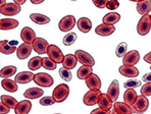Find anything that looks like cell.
I'll use <instances>...</instances> for the list:
<instances>
[{
  "label": "cell",
  "mask_w": 151,
  "mask_h": 114,
  "mask_svg": "<svg viewBox=\"0 0 151 114\" xmlns=\"http://www.w3.org/2000/svg\"><path fill=\"white\" fill-rule=\"evenodd\" d=\"M127 49H128V45H127L126 42H122L117 45L116 49H115V54L117 57H125L127 54Z\"/></svg>",
  "instance_id": "obj_38"
},
{
  "label": "cell",
  "mask_w": 151,
  "mask_h": 114,
  "mask_svg": "<svg viewBox=\"0 0 151 114\" xmlns=\"http://www.w3.org/2000/svg\"><path fill=\"white\" fill-rule=\"evenodd\" d=\"M13 2H14L15 4H17V5L21 6V5H23V4L26 3V0H14Z\"/></svg>",
  "instance_id": "obj_49"
},
{
  "label": "cell",
  "mask_w": 151,
  "mask_h": 114,
  "mask_svg": "<svg viewBox=\"0 0 151 114\" xmlns=\"http://www.w3.org/2000/svg\"><path fill=\"white\" fill-rule=\"evenodd\" d=\"M115 32V27L114 26H108V24H99L96 29H95V33L102 37H107V36L112 35Z\"/></svg>",
  "instance_id": "obj_21"
},
{
  "label": "cell",
  "mask_w": 151,
  "mask_h": 114,
  "mask_svg": "<svg viewBox=\"0 0 151 114\" xmlns=\"http://www.w3.org/2000/svg\"><path fill=\"white\" fill-rule=\"evenodd\" d=\"M19 21L14 19H2L0 21V29L1 31H10L19 27Z\"/></svg>",
  "instance_id": "obj_22"
},
{
  "label": "cell",
  "mask_w": 151,
  "mask_h": 114,
  "mask_svg": "<svg viewBox=\"0 0 151 114\" xmlns=\"http://www.w3.org/2000/svg\"><path fill=\"white\" fill-rule=\"evenodd\" d=\"M150 69H151V66H150Z\"/></svg>",
  "instance_id": "obj_55"
},
{
  "label": "cell",
  "mask_w": 151,
  "mask_h": 114,
  "mask_svg": "<svg viewBox=\"0 0 151 114\" xmlns=\"http://www.w3.org/2000/svg\"><path fill=\"white\" fill-rule=\"evenodd\" d=\"M59 75H60V77L64 80V82H70L73 79V75H72L70 70V69L64 68V67H61L59 69Z\"/></svg>",
  "instance_id": "obj_39"
},
{
  "label": "cell",
  "mask_w": 151,
  "mask_h": 114,
  "mask_svg": "<svg viewBox=\"0 0 151 114\" xmlns=\"http://www.w3.org/2000/svg\"><path fill=\"white\" fill-rule=\"evenodd\" d=\"M121 19V15L116 12H108L102 19L104 24H108V26H114L116 23H119Z\"/></svg>",
  "instance_id": "obj_26"
},
{
  "label": "cell",
  "mask_w": 151,
  "mask_h": 114,
  "mask_svg": "<svg viewBox=\"0 0 151 114\" xmlns=\"http://www.w3.org/2000/svg\"><path fill=\"white\" fill-rule=\"evenodd\" d=\"M137 11L139 14L147 15L151 11V0H143V1L137 2Z\"/></svg>",
  "instance_id": "obj_24"
},
{
  "label": "cell",
  "mask_w": 151,
  "mask_h": 114,
  "mask_svg": "<svg viewBox=\"0 0 151 114\" xmlns=\"http://www.w3.org/2000/svg\"><path fill=\"white\" fill-rule=\"evenodd\" d=\"M101 95L100 91H88L83 98V102L86 106H93L98 103V98Z\"/></svg>",
  "instance_id": "obj_13"
},
{
  "label": "cell",
  "mask_w": 151,
  "mask_h": 114,
  "mask_svg": "<svg viewBox=\"0 0 151 114\" xmlns=\"http://www.w3.org/2000/svg\"><path fill=\"white\" fill-rule=\"evenodd\" d=\"M92 75H93V68L91 67V66L83 65L78 69V71H77L78 77H79L80 80H86Z\"/></svg>",
  "instance_id": "obj_32"
},
{
  "label": "cell",
  "mask_w": 151,
  "mask_h": 114,
  "mask_svg": "<svg viewBox=\"0 0 151 114\" xmlns=\"http://www.w3.org/2000/svg\"><path fill=\"white\" fill-rule=\"evenodd\" d=\"M1 86L5 91L9 92V93H15L19 90L17 87V82L15 80H12L10 79H3L1 80Z\"/></svg>",
  "instance_id": "obj_27"
},
{
  "label": "cell",
  "mask_w": 151,
  "mask_h": 114,
  "mask_svg": "<svg viewBox=\"0 0 151 114\" xmlns=\"http://www.w3.org/2000/svg\"><path fill=\"white\" fill-rule=\"evenodd\" d=\"M119 6V2L117 0H109V1H107V4H106V8H108L109 10L116 9Z\"/></svg>",
  "instance_id": "obj_43"
},
{
  "label": "cell",
  "mask_w": 151,
  "mask_h": 114,
  "mask_svg": "<svg viewBox=\"0 0 151 114\" xmlns=\"http://www.w3.org/2000/svg\"><path fill=\"white\" fill-rule=\"evenodd\" d=\"M68 95H70V87L66 84L58 85L52 92V97L56 103H63L65 101Z\"/></svg>",
  "instance_id": "obj_1"
},
{
  "label": "cell",
  "mask_w": 151,
  "mask_h": 114,
  "mask_svg": "<svg viewBox=\"0 0 151 114\" xmlns=\"http://www.w3.org/2000/svg\"><path fill=\"white\" fill-rule=\"evenodd\" d=\"M31 3L32 4H41V3H43V0H39V1H36V0H31Z\"/></svg>",
  "instance_id": "obj_50"
},
{
  "label": "cell",
  "mask_w": 151,
  "mask_h": 114,
  "mask_svg": "<svg viewBox=\"0 0 151 114\" xmlns=\"http://www.w3.org/2000/svg\"><path fill=\"white\" fill-rule=\"evenodd\" d=\"M78 22L76 21L74 15H66V16H63V19L59 21L58 23V28L61 32L68 33L70 31H72L73 29L75 28L76 24Z\"/></svg>",
  "instance_id": "obj_5"
},
{
  "label": "cell",
  "mask_w": 151,
  "mask_h": 114,
  "mask_svg": "<svg viewBox=\"0 0 151 114\" xmlns=\"http://www.w3.org/2000/svg\"><path fill=\"white\" fill-rule=\"evenodd\" d=\"M6 4H7V2H6L5 0H1V1H0V8L3 7V6H5Z\"/></svg>",
  "instance_id": "obj_51"
},
{
  "label": "cell",
  "mask_w": 151,
  "mask_h": 114,
  "mask_svg": "<svg viewBox=\"0 0 151 114\" xmlns=\"http://www.w3.org/2000/svg\"><path fill=\"white\" fill-rule=\"evenodd\" d=\"M142 80H143V82H151V72L144 75L143 77H142Z\"/></svg>",
  "instance_id": "obj_47"
},
{
  "label": "cell",
  "mask_w": 151,
  "mask_h": 114,
  "mask_svg": "<svg viewBox=\"0 0 151 114\" xmlns=\"http://www.w3.org/2000/svg\"><path fill=\"white\" fill-rule=\"evenodd\" d=\"M44 94V91L41 88H30L24 93V97L28 99H38L41 98Z\"/></svg>",
  "instance_id": "obj_30"
},
{
  "label": "cell",
  "mask_w": 151,
  "mask_h": 114,
  "mask_svg": "<svg viewBox=\"0 0 151 114\" xmlns=\"http://www.w3.org/2000/svg\"><path fill=\"white\" fill-rule=\"evenodd\" d=\"M17 42L15 40L12 41H7V40H2L1 43H0V51H1L2 54L9 55L12 53L17 52Z\"/></svg>",
  "instance_id": "obj_8"
},
{
  "label": "cell",
  "mask_w": 151,
  "mask_h": 114,
  "mask_svg": "<svg viewBox=\"0 0 151 114\" xmlns=\"http://www.w3.org/2000/svg\"><path fill=\"white\" fill-rule=\"evenodd\" d=\"M144 60H145L147 63L151 64V52H148L147 54H145V56H144Z\"/></svg>",
  "instance_id": "obj_48"
},
{
  "label": "cell",
  "mask_w": 151,
  "mask_h": 114,
  "mask_svg": "<svg viewBox=\"0 0 151 114\" xmlns=\"http://www.w3.org/2000/svg\"><path fill=\"white\" fill-rule=\"evenodd\" d=\"M30 19L32 22H34L35 24H39V26H43V24H47L50 23V19L48 16L41 13H31Z\"/></svg>",
  "instance_id": "obj_31"
},
{
  "label": "cell",
  "mask_w": 151,
  "mask_h": 114,
  "mask_svg": "<svg viewBox=\"0 0 151 114\" xmlns=\"http://www.w3.org/2000/svg\"><path fill=\"white\" fill-rule=\"evenodd\" d=\"M133 114H138V113H133Z\"/></svg>",
  "instance_id": "obj_53"
},
{
  "label": "cell",
  "mask_w": 151,
  "mask_h": 114,
  "mask_svg": "<svg viewBox=\"0 0 151 114\" xmlns=\"http://www.w3.org/2000/svg\"><path fill=\"white\" fill-rule=\"evenodd\" d=\"M140 60V53L137 50H132L128 52L123 58V65L125 66H134Z\"/></svg>",
  "instance_id": "obj_9"
},
{
  "label": "cell",
  "mask_w": 151,
  "mask_h": 114,
  "mask_svg": "<svg viewBox=\"0 0 151 114\" xmlns=\"http://www.w3.org/2000/svg\"><path fill=\"white\" fill-rule=\"evenodd\" d=\"M32 50H33V47L31 44H22L17 47V56L19 59L23 60V59H26L28 58L29 56L31 55L32 53Z\"/></svg>",
  "instance_id": "obj_16"
},
{
  "label": "cell",
  "mask_w": 151,
  "mask_h": 114,
  "mask_svg": "<svg viewBox=\"0 0 151 114\" xmlns=\"http://www.w3.org/2000/svg\"><path fill=\"white\" fill-rule=\"evenodd\" d=\"M9 111H10V109L1 103V105H0V114H7V113H9Z\"/></svg>",
  "instance_id": "obj_45"
},
{
  "label": "cell",
  "mask_w": 151,
  "mask_h": 114,
  "mask_svg": "<svg viewBox=\"0 0 151 114\" xmlns=\"http://www.w3.org/2000/svg\"><path fill=\"white\" fill-rule=\"evenodd\" d=\"M78 58L76 56L75 54H66L64 56V59H63V65L64 68L66 69H73L76 67L78 63Z\"/></svg>",
  "instance_id": "obj_28"
},
{
  "label": "cell",
  "mask_w": 151,
  "mask_h": 114,
  "mask_svg": "<svg viewBox=\"0 0 151 114\" xmlns=\"http://www.w3.org/2000/svg\"><path fill=\"white\" fill-rule=\"evenodd\" d=\"M93 4H94L96 7L100 8V9H103V8H106L107 1H106V0H93Z\"/></svg>",
  "instance_id": "obj_44"
},
{
  "label": "cell",
  "mask_w": 151,
  "mask_h": 114,
  "mask_svg": "<svg viewBox=\"0 0 151 114\" xmlns=\"http://www.w3.org/2000/svg\"><path fill=\"white\" fill-rule=\"evenodd\" d=\"M148 107H149V101H148L147 97H145V96H143V95L138 96L137 101L133 105L134 111L138 114H143L144 112H146Z\"/></svg>",
  "instance_id": "obj_7"
},
{
  "label": "cell",
  "mask_w": 151,
  "mask_h": 114,
  "mask_svg": "<svg viewBox=\"0 0 151 114\" xmlns=\"http://www.w3.org/2000/svg\"><path fill=\"white\" fill-rule=\"evenodd\" d=\"M42 66L47 70H54L56 69V63L49 57H43L42 59Z\"/></svg>",
  "instance_id": "obj_37"
},
{
  "label": "cell",
  "mask_w": 151,
  "mask_h": 114,
  "mask_svg": "<svg viewBox=\"0 0 151 114\" xmlns=\"http://www.w3.org/2000/svg\"><path fill=\"white\" fill-rule=\"evenodd\" d=\"M138 99V95H137L136 91L134 89H130V90H127L124 94V102L127 103L130 106H133L135 104V102Z\"/></svg>",
  "instance_id": "obj_29"
},
{
  "label": "cell",
  "mask_w": 151,
  "mask_h": 114,
  "mask_svg": "<svg viewBox=\"0 0 151 114\" xmlns=\"http://www.w3.org/2000/svg\"><path fill=\"white\" fill-rule=\"evenodd\" d=\"M47 55H48V57H49L51 60H53L56 64L63 63L64 56H65V55H63L61 49L59 48L58 46L54 45V44H51V45H49V47H48Z\"/></svg>",
  "instance_id": "obj_3"
},
{
  "label": "cell",
  "mask_w": 151,
  "mask_h": 114,
  "mask_svg": "<svg viewBox=\"0 0 151 114\" xmlns=\"http://www.w3.org/2000/svg\"><path fill=\"white\" fill-rule=\"evenodd\" d=\"M1 103L3 105H5L6 107H8L9 109H14L19 102L17 101L15 98H13L9 95H1Z\"/></svg>",
  "instance_id": "obj_33"
},
{
  "label": "cell",
  "mask_w": 151,
  "mask_h": 114,
  "mask_svg": "<svg viewBox=\"0 0 151 114\" xmlns=\"http://www.w3.org/2000/svg\"><path fill=\"white\" fill-rule=\"evenodd\" d=\"M151 30V16L149 14L143 15L137 24V33L140 36H146Z\"/></svg>",
  "instance_id": "obj_4"
},
{
  "label": "cell",
  "mask_w": 151,
  "mask_h": 114,
  "mask_svg": "<svg viewBox=\"0 0 151 114\" xmlns=\"http://www.w3.org/2000/svg\"><path fill=\"white\" fill-rule=\"evenodd\" d=\"M21 39L24 41V43L26 44H31L32 45L35 42V40L37 39L36 33L33 29H31L30 27H25L21 32Z\"/></svg>",
  "instance_id": "obj_11"
},
{
  "label": "cell",
  "mask_w": 151,
  "mask_h": 114,
  "mask_svg": "<svg viewBox=\"0 0 151 114\" xmlns=\"http://www.w3.org/2000/svg\"><path fill=\"white\" fill-rule=\"evenodd\" d=\"M32 109V103L30 100H23L19 102L17 107L14 108L15 114H29V112Z\"/></svg>",
  "instance_id": "obj_20"
},
{
  "label": "cell",
  "mask_w": 151,
  "mask_h": 114,
  "mask_svg": "<svg viewBox=\"0 0 151 114\" xmlns=\"http://www.w3.org/2000/svg\"><path fill=\"white\" fill-rule=\"evenodd\" d=\"M78 29L84 34H87L92 29V22L88 17H81L77 23Z\"/></svg>",
  "instance_id": "obj_25"
},
{
  "label": "cell",
  "mask_w": 151,
  "mask_h": 114,
  "mask_svg": "<svg viewBox=\"0 0 151 114\" xmlns=\"http://www.w3.org/2000/svg\"><path fill=\"white\" fill-rule=\"evenodd\" d=\"M97 104H98L99 108L104 111H110V109L113 107L112 100L110 99V97L107 94H104V93H101V95L99 96L98 103Z\"/></svg>",
  "instance_id": "obj_14"
},
{
  "label": "cell",
  "mask_w": 151,
  "mask_h": 114,
  "mask_svg": "<svg viewBox=\"0 0 151 114\" xmlns=\"http://www.w3.org/2000/svg\"><path fill=\"white\" fill-rule=\"evenodd\" d=\"M55 114H60V113H55Z\"/></svg>",
  "instance_id": "obj_54"
},
{
  "label": "cell",
  "mask_w": 151,
  "mask_h": 114,
  "mask_svg": "<svg viewBox=\"0 0 151 114\" xmlns=\"http://www.w3.org/2000/svg\"><path fill=\"white\" fill-rule=\"evenodd\" d=\"M22 10L21 6L15 4L14 2L12 3H7L5 6L0 8V12L1 14L5 15V16H13V15H17V13H19Z\"/></svg>",
  "instance_id": "obj_10"
},
{
  "label": "cell",
  "mask_w": 151,
  "mask_h": 114,
  "mask_svg": "<svg viewBox=\"0 0 151 114\" xmlns=\"http://www.w3.org/2000/svg\"><path fill=\"white\" fill-rule=\"evenodd\" d=\"M109 114H117V113H116V111L113 110V111H109Z\"/></svg>",
  "instance_id": "obj_52"
},
{
  "label": "cell",
  "mask_w": 151,
  "mask_h": 114,
  "mask_svg": "<svg viewBox=\"0 0 151 114\" xmlns=\"http://www.w3.org/2000/svg\"><path fill=\"white\" fill-rule=\"evenodd\" d=\"M42 59H43V58L40 57V56H35V57L31 58L30 61L28 62V67L30 68V70H32V71L38 70V69L41 67Z\"/></svg>",
  "instance_id": "obj_34"
},
{
  "label": "cell",
  "mask_w": 151,
  "mask_h": 114,
  "mask_svg": "<svg viewBox=\"0 0 151 114\" xmlns=\"http://www.w3.org/2000/svg\"><path fill=\"white\" fill-rule=\"evenodd\" d=\"M34 82L41 88H49L54 84V80L46 72H39L34 75Z\"/></svg>",
  "instance_id": "obj_2"
},
{
  "label": "cell",
  "mask_w": 151,
  "mask_h": 114,
  "mask_svg": "<svg viewBox=\"0 0 151 114\" xmlns=\"http://www.w3.org/2000/svg\"><path fill=\"white\" fill-rule=\"evenodd\" d=\"M150 16H151V15H150Z\"/></svg>",
  "instance_id": "obj_56"
},
{
  "label": "cell",
  "mask_w": 151,
  "mask_h": 114,
  "mask_svg": "<svg viewBox=\"0 0 151 114\" xmlns=\"http://www.w3.org/2000/svg\"><path fill=\"white\" fill-rule=\"evenodd\" d=\"M32 47L33 50L38 54H47V49L49 47V44L43 38H37L34 43L32 44Z\"/></svg>",
  "instance_id": "obj_12"
},
{
  "label": "cell",
  "mask_w": 151,
  "mask_h": 114,
  "mask_svg": "<svg viewBox=\"0 0 151 114\" xmlns=\"http://www.w3.org/2000/svg\"><path fill=\"white\" fill-rule=\"evenodd\" d=\"M119 71L122 75L126 77H130V79H134L139 75V70L136 66H125L122 65L119 68Z\"/></svg>",
  "instance_id": "obj_17"
},
{
  "label": "cell",
  "mask_w": 151,
  "mask_h": 114,
  "mask_svg": "<svg viewBox=\"0 0 151 114\" xmlns=\"http://www.w3.org/2000/svg\"><path fill=\"white\" fill-rule=\"evenodd\" d=\"M113 110L116 111L117 114H133L134 109L132 106L128 105L125 102H115L113 103Z\"/></svg>",
  "instance_id": "obj_19"
},
{
  "label": "cell",
  "mask_w": 151,
  "mask_h": 114,
  "mask_svg": "<svg viewBox=\"0 0 151 114\" xmlns=\"http://www.w3.org/2000/svg\"><path fill=\"white\" fill-rule=\"evenodd\" d=\"M34 73L31 71H22L15 75L14 80L17 84H29L34 80Z\"/></svg>",
  "instance_id": "obj_23"
},
{
  "label": "cell",
  "mask_w": 151,
  "mask_h": 114,
  "mask_svg": "<svg viewBox=\"0 0 151 114\" xmlns=\"http://www.w3.org/2000/svg\"><path fill=\"white\" fill-rule=\"evenodd\" d=\"M54 103H56L54 101V99H53L52 96H46V97H43L40 99V104L42 105V106H52Z\"/></svg>",
  "instance_id": "obj_41"
},
{
  "label": "cell",
  "mask_w": 151,
  "mask_h": 114,
  "mask_svg": "<svg viewBox=\"0 0 151 114\" xmlns=\"http://www.w3.org/2000/svg\"><path fill=\"white\" fill-rule=\"evenodd\" d=\"M90 114H109V111H104L100 108H96L93 111H91Z\"/></svg>",
  "instance_id": "obj_46"
},
{
  "label": "cell",
  "mask_w": 151,
  "mask_h": 114,
  "mask_svg": "<svg viewBox=\"0 0 151 114\" xmlns=\"http://www.w3.org/2000/svg\"><path fill=\"white\" fill-rule=\"evenodd\" d=\"M141 82L138 80H134V79H131L128 80L127 82H125L124 84V87L127 89V90H130V89H135V88H138V87L141 86Z\"/></svg>",
  "instance_id": "obj_40"
},
{
  "label": "cell",
  "mask_w": 151,
  "mask_h": 114,
  "mask_svg": "<svg viewBox=\"0 0 151 114\" xmlns=\"http://www.w3.org/2000/svg\"><path fill=\"white\" fill-rule=\"evenodd\" d=\"M76 40H77V35H76V33L70 32V33H68V34L63 37V43L64 46H72L76 42Z\"/></svg>",
  "instance_id": "obj_36"
},
{
  "label": "cell",
  "mask_w": 151,
  "mask_h": 114,
  "mask_svg": "<svg viewBox=\"0 0 151 114\" xmlns=\"http://www.w3.org/2000/svg\"><path fill=\"white\" fill-rule=\"evenodd\" d=\"M141 95L145 96V97H149V96H151V82H146L144 86H142Z\"/></svg>",
  "instance_id": "obj_42"
},
{
  "label": "cell",
  "mask_w": 151,
  "mask_h": 114,
  "mask_svg": "<svg viewBox=\"0 0 151 114\" xmlns=\"http://www.w3.org/2000/svg\"><path fill=\"white\" fill-rule=\"evenodd\" d=\"M107 94L108 96L110 97V99L112 100L113 103L117 102V98L119 96V80H114L111 82V84L109 85L108 87V90H107Z\"/></svg>",
  "instance_id": "obj_18"
},
{
  "label": "cell",
  "mask_w": 151,
  "mask_h": 114,
  "mask_svg": "<svg viewBox=\"0 0 151 114\" xmlns=\"http://www.w3.org/2000/svg\"><path fill=\"white\" fill-rule=\"evenodd\" d=\"M15 72H17V67L12 65H8L1 69L0 75H1V77H3V79H9V77H12Z\"/></svg>",
  "instance_id": "obj_35"
},
{
  "label": "cell",
  "mask_w": 151,
  "mask_h": 114,
  "mask_svg": "<svg viewBox=\"0 0 151 114\" xmlns=\"http://www.w3.org/2000/svg\"><path fill=\"white\" fill-rule=\"evenodd\" d=\"M75 55L78 58V61L82 64V65H86V66H93L95 65V60L92 57V55L89 54L88 52L84 50H77L75 52Z\"/></svg>",
  "instance_id": "obj_6"
},
{
  "label": "cell",
  "mask_w": 151,
  "mask_h": 114,
  "mask_svg": "<svg viewBox=\"0 0 151 114\" xmlns=\"http://www.w3.org/2000/svg\"><path fill=\"white\" fill-rule=\"evenodd\" d=\"M86 86L90 91H100L101 89V80L99 77L95 73H93L91 77H89L87 80H85Z\"/></svg>",
  "instance_id": "obj_15"
}]
</instances>
